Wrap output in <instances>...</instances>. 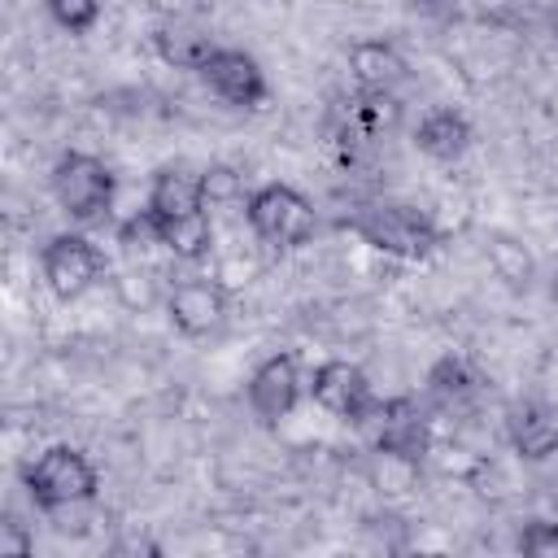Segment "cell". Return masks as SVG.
<instances>
[{
  "instance_id": "1",
  "label": "cell",
  "mask_w": 558,
  "mask_h": 558,
  "mask_svg": "<svg viewBox=\"0 0 558 558\" xmlns=\"http://www.w3.org/2000/svg\"><path fill=\"white\" fill-rule=\"evenodd\" d=\"M340 231H349L353 240H362L366 248L397 257V262H423L445 244V231L436 227V218L410 201H366L353 205L349 214L336 218Z\"/></svg>"
},
{
  "instance_id": "2",
  "label": "cell",
  "mask_w": 558,
  "mask_h": 558,
  "mask_svg": "<svg viewBox=\"0 0 558 558\" xmlns=\"http://www.w3.org/2000/svg\"><path fill=\"white\" fill-rule=\"evenodd\" d=\"M17 484L31 501V510L57 519V514L92 506L100 497V466L78 445H48L17 466Z\"/></svg>"
},
{
  "instance_id": "3",
  "label": "cell",
  "mask_w": 558,
  "mask_h": 558,
  "mask_svg": "<svg viewBox=\"0 0 558 558\" xmlns=\"http://www.w3.org/2000/svg\"><path fill=\"white\" fill-rule=\"evenodd\" d=\"M48 192L57 201V209L74 222V227H105L113 218V201H118V174L105 157L87 153V148H61L52 170H48Z\"/></svg>"
},
{
  "instance_id": "4",
  "label": "cell",
  "mask_w": 558,
  "mask_h": 558,
  "mask_svg": "<svg viewBox=\"0 0 558 558\" xmlns=\"http://www.w3.org/2000/svg\"><path fill=\"white\" fill-rule=\"evenodd\" d=\"M244 222L275 253L305 248L323 227L314 201L296 183H283V179H266L244 196Z\"/></svg>"
},
{
  "instance_id": "5",
  "label": "cell",
  "mask_w": 558,
  "mask_h": 558,
  "mask_svg": "<svg viewBox=\"0 0 558 558\" xmlns=\"http://www.w3.org/2000/svg\"><path fill=\"white\" fill-rule=\"evenodd\" d=\"M305 379H310V371H305V362H301L296 349H275V353H266V357L248 371V379H244V405H248V414H253L262 427L288 423V418L301 410V401L310 397V392H305Z\"/></svg>"
},
{
  "instance_id": "6",
  "label": "cell",
  "mask_w": 558,
  "mask_h": 558,
  "mask_svg": "<svg viewBox=\"0 0 558 558\" xmlns=\"http://www.w3.org/2000/svg\"><path fill=\"white\" fill-rule=\"evenodd\" d=\"M39 275L57 301H78L109 275V257L87 231H57L39 244Z\"/></svg>"
},
{
  "instance_id": "7",
  "label": "cell",
  "mask_w": 558,
  "mask_h": 558,
  "mask_svg": "<svg viewBox=\"0 0 558 558\" xmlns=\"http://www.w3.org/2000/svg\"><path fill=\"white\" fill-rule=\"evenodd\" d=\"M366 427H371V449L388 462L418 466L432 453V405L418 401L414 392L384 397Z\"/></svg>"
},
{
  "instance_id": "8",
  "label": "cell",
  "mask_w": 558,
  "mask_h": 558,
  "mask_svg": "<svg viewBox=\"0 0 558 558\" xmlns=\"http://www.w3.org/2000/svg\"><path fill=\"white\" fill-rule=\"evenodd\" d=\"M305 392L318 410H327L331 418L349 423V427H366L379 410V392L371 384V375L349 362V357H323L318 366H310V379H305Z\"/></svg>"
},
{
  "instance_id": "9",
  "label": "cell",
  "mask_w": 558,
  "mask_h": 558,
  "mask_svg": "<svg viewBox=\"0 0 558 558\" xmlns=\"http://www.w3.org/2000/svg\"><path fill=\"white\" fill-rule=\"evenodd\" d=\"M161 310H166V323L183 340H205V336L222 331V323L231 314V292L214 275H183V279H170Z\"/></svg>"
},
{
  "instance_id": "10",
  "label": "cell",
  "mask_w": 558,
  "mask_h": 558,
  "mask_svg": "<svg viewBox=\"0 0 558 558\" xmlns=\"http://www.w3.org/2000/svg\"><path fill=\"white\" fill-rule=\"evenodd\" d=\"M196 78L209 87V96H218L227 109H262L270 100V78L262 70V61L235 44H214L209 57L201 61Z\"/></svg>"
},
{
  "instance_id": "11",
  "label": "cell",
  "mask_w": 558,
  "mask_h": 558,
  "mask_svg": "<svg viewBox=\"0 0 558 558\" xmlns=\"http://www.w3.org/2000/svg\"><path fill=\"white\" fill-rule=\"evenodd\" d=\"M506 445L523 458V462H549L558 458V405L541 401V397H519L510 401L506 418H501Z\"/></svg>"
},
{
  "instance_id": "12",
  "label": "cell",
  "mask_w": 558,
  "mask_h": 558,
  "mask_svg": "<svg viewBox=\"0 0 558 558\" xmlns=\"http://www.w3.org/2000/svg\"><path fill=\"white\" fill-rule=\"evenodd\" d=\"M144 209L161 222L170 218H192L205 214V187H201V166L192 161H166L148 174V196Z\"/></svg>"
},
{
  "instance_id": "13",
  "label": "cell",
  "mask_w": 558,
  "mask_h": 558,
  "mask_svg": "<svg viewBox=\"0 0 558 558\" xmlns=\"http://www.w3.org/2000/svg\"><path fill=\"white\" fill-rule=\"evenodd\" d=\"M480 392H484V375L462 353H440L423 375V401L432 410H445V414L471 410L480 401Z\"/></svg>"
},
{
  "instance_id": "14",
  "label": "cell",
  "mask_w": 558,
  "mask_h": 558,
  "mask_svg": "<svg viewBox=\"0 0 558 558\" xmlns=\"http://www.w3.org/2000/svg\"><path fill=\"white\" fill-rule=\"evenodd\" d=\"M344 61H349V74H353L357 92H397L410 78V61L384 35L353 39L349 52H344Z\"/></svg>"
},
{
  "instance_id": "15",
  "label": "cell",
  "mask_w": 558,
  "mask_h": 558,
  "mask_svg": "<svg viewBox=\"0 0 558 558\" xmlns=\"http://www.w3.org/2000/svg\"><path fill=\"white\" fill-rule=\"evenodd\" d=\"M410 144H414L423 157L449 166V161L466 157V148L475 144V126H471V118H466L462 109H453V105H432V109L414 122Z\"/></svg>"
},
{
  "instance_id": "16",
  "label": "cell",
  "mask_w": 558,
  "mask_h": 558,
  "mask_svg": "<svg viewBox=\"0 0 558 558\" xmlns=\"http://www.w3.org/2000/svg\"><path fill=\"white\" fill-rule=\"evenodd\" d=\"M153 48H157V57L166 61V65H174V70H201V61L209 57V48H214V35H205L201 26H192V22H161L157 31H153Z\"/></svg>"
},
{
  "instance_id": "17",
  "label": "cell",
  "mask_w": 558,
  "mask_h": 558,
  "mask_svg": "<svg viewBox=\"0 0 558 558\" xmlns=\"http://www.w3.org/2000/svg\"><path fill=\"white\" fill-rule=\"evenodd\" d=\"M484 262L506 288H532V279H536V257L514 231H488L484 235Z\"/></svg>"
},
{
  "instance_id": "18",
  "label": "cell",
  "mask_w": 558,
  "mask_h": 558,
  "mask_svg": "<svg viewBox=\"0 0 558 558\" xmlns=\"http://www.w3.org/2000/svg\"><path fill=\"white\" fill-rule=\"evenodd\" d=\"M153 222H157V244H161L166 253H174L179 262L196 266V262H205V257L214 253V222H209V209H205V214H192V218H170V222L153 218Z\"/></svg>"
},
{
  "instance_id": "19",
  "label": "cell",
  "mask_w": 558,
  "mask_h": 558,
  "mask_svg": "<svg viewBox=\"0 0 558 558\" xmlns=\"http://www.w3.org/2000/svg\"><path fill=\"white\" fill-rule=\"evenodd\" d=\"M349 113L362 126V135H384V131L401 126V100H397V92H357Z\"/></svg>"
},
{
  "instance_id": "20",
  "label": "cell",
  "mask_w": 558,
  "mask_h": 558,
  "mask_svg": "<svg viewBox=\"0 0 558 558\" xmlns=\"http://www.w3.org/2000/svg\"><path fill=\"white\" fill-rule=\"evenodd\" d=\"M201 187H205V209H222V205H244V174L231 161H209L201 166Z\"/></svg>"
},
{
  "instance_id": "21",
  "label": "cell",
  "mask_w": 558,
  "mask_h": 558,
  "mask_svg": "<svg viewBox=\"0 0 558 558\" xmlns=\"http://www.w3.org/2000/svg\"><path fill=\"white\" fill-rule=\"evenodd\" d=\"M44 13L65 35H92L100 26V17H105V4L100 0H44Z\"/></svg>"
},
{
  "instance_id": "22",
  "label": "cell",
  "mask_w": 558,
  "mask_h": 558,
  "mask_svg": "<svg viewBox=\"0 0 558 558\" xmlns=\"http://www.w3.org/2000/svg\"><path fill=\"white\" fill-rule=\"evenodd\" d=\"M514 549L527 558H558V519H523L514 532Z\"/></svg>"
},
{
  "instance_id": "23",
  "label": "cell",
  "mask_w": 558,
  "mask_h": 558,
  "mask_svg": "<svg viewBox=\"0 0 558 558\" xmlns=\"http://www.w3.org/2000/svg\"><path fill=\"white\" fill-rule=\"evenodd\" d=\"M0 554H17V558H26V554H35V536H31L17 519H4V523H0Z\"/></svg>"
},
{
  "instance_id": "24",
  "label": "cell",
  "mask_w": 558,
  "mask_h": 558,
  "mask_svg": "<svg viewBox=\"0 0 558 558\" xmlns=\"http://www.w3.org/2000/svg\"><path fill=\"white\" fill-rule=\"evenodd\" d=\"M549 296L558 301V270H554V279H549Z\"/></svg>"
},
{
  "instance_id": "25",
  "label": "cell",
  "mask_w": 558,
  "mask_h": 558,
  "mask_svg": "<svg viewBox=\"0 0 558 558\" xmlns=\"http://www.w3.org/2000/svg\"><path fill=\"white\" fill-rule=\"evenodd\" d=\"M405 4H432V0H405Z\"/></svg>"
}]
</instances>
